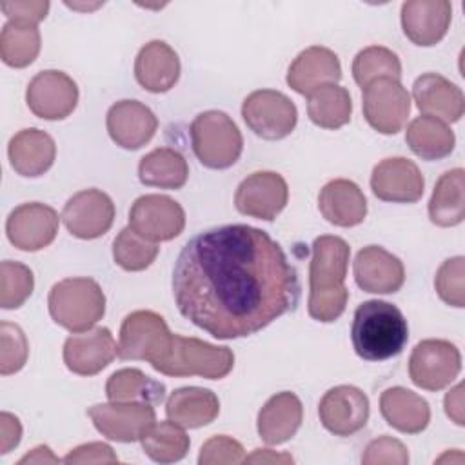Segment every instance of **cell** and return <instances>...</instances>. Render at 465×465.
Wrapping results in <instances>:
<instances>
[{
	"label": "cell",
	"instance_id": "60d3db41",
	"mask_svg": "<svg viewBox=\"0 0 465 465\" xmlns=\"http://www.w3.org/2000/svg\"><path fill=\"white\" fill-rule=\"evenodd\" d=\"M29 354V345L24 331L16 323H0V372L4 376L18 372Z\"/></svg>",
	"mask_w": 465,
	"mask_h": 465
},
{
	"label": "cell",
	"instance_id": "4fadbf2b",
	"mask_svg": "<svg viewBox=\"0 0 465 465\" xmlns=\"http://www.w3.org/2000/svg\"><path fill=\"white\" fill-rule=\"evenodd\" d=\"M171 338L165 320L153 311H134L120 327L118 356L122 360L153 361Z\"/></svg>",
	"mask_w": 465,
	"mask_h": 465
},
{
	"label": "cell",
	"instance_id": "ffe728a7",
	"mask_svg": "<svg viewBox=\"0 0 465 465\" xmlns=\"http://www.w3.org/2000/svg\"><path fill=\"white\" fill-rule=\"evenodd\" d=\"M352 271L358 287L372 294L396 292L405 282L401 260L380 245H367L358 251Z\"/></svg>",
	"mask_w": 465,
	"mask_h": 465
},
{
	"label": "cell",
	"instance_id": "5bb4252c",
	"mask_svg": "<svg viewBox=\"0 0 465 465\" xmlns=\"http://www.w3.org/2000/svg\"><path fill=\"white\" fill-rule=\"evenodd\" d=\"M62 222L80 240L100 238L114 222V203L100 189H84L65 202Z\"/></svg>",
	"mask_w": 465,
	"mask_h": 465
},
{
	"label": "cell",
	"instance_id": "30bf717a",
	"mask_svg": "<svg viewBox=\"0 0 465 465\" xmlns=\"http://www.w3.org/2000/svg\"><path fill=\"white\" fill-rule=\"evenodd\" d=\"M129 227L149 242H169L183 231L185 213L165 194H143L131 205Z\"/></svg>",
	"mask_w": 465,
	"mask_h": 465
},
{
	"label": "cell",
	"instance_id": "277c9868",
	"mask_svg": "<svg viewBox=\"0 0 465 465\" xmlns=\"http://www.w3.org/2000/svg\"><path fill=\"white\" fill-rule=\"evenodd\" d=\"M151 365L165 376H202L207 380H220L232 371L234 354L229 347H218L198 338L171 334L167 345L151 361Z\"/></svg>",
	"mask_w": 465,
	"mask_h": 465
},
{
	"label": "cell",
	"instance_id": "9c48e42d",
	"mask_svg": "<svg viewBox=\"0 0 465 465\" xmlns=\"http://www.w3.org/2000/svg\"><path fill=\"white\" fill-rule=\"evenodd\" d=\"M461 371V354L447 340H423L416 343L409 358L412 383L425 391H440L450 385Z\"/></svg>",
	"mask_w": 465,
	"mask_h": 465
},
{
	"label": "cell",
	"instance_id": "1f68e13d",
	"mask_svg": "<svg viewBox=\"0 0 465 465\" xmlns=\"http://www.w3.org/2000/svg\"><path fill=\"white\" fill-rule=\"evenodd\" d=\"M463 169L456 167L440 176L429 200V218L434 225L454 227L463 222Z\"/></svg>",
	"mask_w": 465,
	"mask_h": 465
},
{
	"label": "cell",
	"instance_id": "d590c367",
	"mask_svg": "<svg viewBox=\"0 0 465 465\" xmlns=\"http://www.w3.org/2000/svg\"><path fill=\"white\" fill-rule=\"evenodd\" d=\"M143 452L156 463H174L185 458L189 450V436L183 427L174 421H154L140 438Z\"/></svg>",
	"mask_w": 465,
	"mask_h": 465
},
{
	"label": "cell",
	"instance_id": "d4e9b609",
	"mask_svg": "<svg viewBox=\"0 0 465 465\" xmlns=\"http://www.w3.org/2000/svg\"><path fill=\"white\" fill-rule=\"evenodd\" d=\"M134 76L145 91L165 93L180 78V58L163 40H151L136 54Z\"/></svg>",
	"mask_w": 465,
	"mask_h": 465
},
{
	"label": "cell",
	"instance_id": "52a82bcc",
	"mask_svg": "<svg viewBox=\"0 0 465 465\" xmlns=\"http://www.w3.org/2000/svg\"><path fill=\"white\" fill-rule=\"evenodd\" d=\"M247 127L263 140H282L289 136L298 122L296 105L280 91H252L242 105Z\"/></svg>",
	"mask_w": 465,
	"mask_h": 465
},
{
	"label": "cell",
	"instance_id": "f546056e",
	"mask_svg": "<svg viewBox=\"0 0 465 465\" xmlns=\"http://www.w3.org/2000/svg\"><path fill=\"white\" fill-rule=\"evenodd\" d=\"M220 412L218 396L202 387H180L165 403V414L183 429H198L216 420Z\"/></svg>",
	"mask_w": 465,
	"mask_h": 465
},
{
	"label": "cell",
	"instance_id": "484cf974",
	"mask_svg": "<svg viewBox=\"0 0 465 465\" xmlns=\"http://www.w3.org/2000/svg\"><path fill=\"white\" fill-rule=\"evenodd\" d=\"M322 216L338 227H354L365 220L367 200L361 189L345 178L331 180L318 196Z\"/></svg>",
	"mask_w": 465,
	"mask_h": 465
},
{
	"label": "cell",
	"instance_id": "f907efd6",
	"mask_svg": "<svg viewBox=\"0 0 465 465\" xmlns=\"http://www.w3.org/2000/svg\"><path fill=\"white\" fill-rule=\"evenodd\" d=\"M60 458H56L51 449L47 445H38L35 447L31 452H27L25 456H22L18 460V465H25V463H58Z\"/></svg>",
	"mask_w": 465,
	"mask_h": 465
},
{
	"label": "cell",
	"instance_id": "ba28073f",
	"mask_svg": "<svg viewBox=\"0 0 465 465\" xmlns=\"http://www.w3.org/2000/svg\"><path fill=\"white\" fill-rule=\"evenodd\" d=\"M361 107L367 124L381 134H396L411 113V94L394 78H376L363 87Z\"/></svg>",
	"mask_w": 465,
	"mask_h": 465
},
{
	"label": "cell",
	"instance_id": "7402d4cb",
	"mask_svg": "<svg viewBox=\"0 0 465 465\" xmlns=\"http://www.w3.org/2000/svg\"><path fill=\"white\" fill-rule=\"evenodd\" d=\"M452 5L447 0H409L401 5L405 36L421 47L436 45L449 29Z\"/></svg>",
	"mask_w": 465,
	"mask_h": 465
},
{
	"label": "cell",
	"instance_id": "8992f818",
	"mask_svg": "<svg viewBox=\"0 0 465 465\" xmlns=\"http://www.w3.org/2000/svg\"><path fill=\"white\" fill-rule=\"evenodd\" d=\"M196 158L209 169H227L234 165L243 149L238 125L223 111H203L189 127Z\"/></svg>",
	"mask_w": 465,
	"mask_h": 465
},
{
	"label": "cell",
	"instance_id": "e0dca14e",
	"mask_svg": "<svg viewBox=\"0 0 465 465\" xmlns=\"http://www.w3.org/2000/svg\"><path fill=\"white\" fill-rule=\"evenodd\" d=\"M322 425L334 436H351L365 427L369 420V398L352 385L329 389L318 405Z\"/></svg>",
	"mask_w": 465,
	"mask_h": 465
},
{
	"label": "cell",
	"instance_id": "f6af8a7d",
	"mask_svg": "<svg viewBox=\"0 0 465 465\" xmlns=\"http://www.w3.org/2000/svg\"><path fill=\"white\" fill-rule=\"evenodd\" d=\"M0 9L13 22L36 25L40 20L47 16L49 2L47 0H13V2H2Z\"/></svg>",
	"mask_w": 465,
	"mask_h": 465
},
{
	"label": "cell",
	"instance_id": "f35d334b",
	"mask_svg": "<svg viewBox=\"0 0 465 465\" xmlns=\"http://www.w3.org/2000/svg\"><path fill=\"white\" fill-rule=\"evenodd\" d=\"M160 247L142 238L129 225L124 227L113 242V258L124 271H143L158 256Z\"/></svg>",
	"mask_w": 465,
	"mask_h": 465
},
{
	"label": "cell",
	"instance_id": "c3c4849f",
	"mask_svg": "<svg viewBox=\"0 0 465 465\" xmlns=\"http://www.w3.org/2000/svg\"><path fill=\"white\" fill-rule=\"evenodd\" d=\"M461 391H463V387H461V383L460 385H456L454 389H450L449 392H447V396H445V412H447V416L454 421V423H458V425H463L465 421H463V400H461Z\"/></svg>",
	"mask_w": 465,
	"mask_h": 465
},
{
	"label": "cell",
	"instance_id": "f1b7e54d",
	"mask_svg": "<svg viewBox=\"0 0 465 465\" xmlns=\"http://www.w3.org/2000/svg\"><path fill=\"white\" fill-rule=\"evenodd\" d=\"M380 411L385 421L400 432L418 434L430 421L429 403L405 387H391L380 396Z\"/></svg>",
	"mask_w": 465,
	"mask_h": 465
},
{
	"label": "cell",
	"instance_id": "681fc988",
	"mask_svg": "<svg viewBox=\"0 0 465 465\" xmlns=\"http://www.w3.org/2000/svg\"><path fill=\"white\" fill-rule=\"evenodd\" d=\"M291 454L274 452L271 449H256L251 456H245V463H292Z\"/></svg>",
	"mask_w": 465,
	"mask_h": 465
},
{
	"label": "cell",
	"instance_id": "603a6c76",
	"mask_svg": "<svg viewBox=\"0 0 465 465\" xmlns=\"http://www.w3.org/2000/svg\"><path fill=\"white\" fill-rule=\"evenodd\" d=\"M412 96L416 107L441 122H458L465 111L461 89L438 73H425L414 80Z\"/></svg>",
	"mask_w": 465,
	"mask_h": 465
},
{
	"label": "cell",
	"instance_id": "d6986e66",
	"mask_svg": "<svg viewBox=\"0 0 465 465\" xmlns=\"http://www.w3.org/2000/svg\"><path fill=\"white\" fill-rule=\"evenodd\" d=\"M116 354L118 345L107 327L71 334L64 343V363L71 372L80 376L98 374Z\"/></svg>",
	"mask_w": 465,
	"mask_h": 465
},
{
	"label": "cell",
	"instance_id": "d6a6232c",
	"mask_svg": "<svg viewBox=\"0 0 465 465\" xmlns=\"http://www.w3.org/2000/svg\"><path fill=\"white\" fill-rule=\"evenodd\" d=\"M138 178L143 185L180 189L189 178V165L178 151L171 147H158L140 160Z\"/></svg>",
	"mask_w": 465,
	"mask_h": 465
},
{
	"label": "cell",
	"instance_id": "7bdbcfd3",
	"mask_svg": "<svg viewBox=\"0 0 465 465\" xmlns=\"http://www.w3.org/2000/svg\"><path fill=\"white\" fill-rule=\"evenodd\" d=\"M245 461V450L240 441L229 438V436H213L209 438L198 456L200 465H220V463H243Z\"/></svg>",
	"mask_w": 465,
	"mask_h": 465
},
{
	"label": "cell",
	"instance_id": "836d02e7",
	"mask_svg": "<svg viewBox=\"0 0 465 465\" xmlns=\"http://www.w3.org/2000/svg\"><path fill=\"white\" fill-rule=\"evenodd\" d=\"M307 114L311 122L322 129H340L349 124L352 114V100L345 87L325 84L307 94Z\"/></svg>",
	"mask_w": 465,
	"mask_h": 465
},
{
	"label": "cell",
	"instance_id": "8fae6325",
	"mask_svg": "<svg viewBox=\"0 0 465 465\" xmlns=\"http://www.w3.org/2000/svg\"><path fill=\"white\" fill-rule=\"evenodd\" d=\"M87 414L102 436L120 443L138 441L156 421L151 403L136 401L96 403L89 407Z\"/></svg>",
	"mask_w": 465,
	"mask_h": 465
},
{
	"label": "cell",
	"instance_id": "5b68a950",
	"mask_svg": "<svg viewBox=\"0 0 465 465\" xmlns=\"http://www.w3.org/2000/svg\"><path fill=\"white\" fill-rule=\"evenodd\" d=\"M51 318L71 332L93 329L105 312V296L93 278H65L49 291Z\"/></svg>",
	"mask_w": 465,
	"mask_h": 465
},
{
	"label": "cell",
	"instance_id": "4316f807",
	"mask_svg": "<svg viewBox=\"0 0 465 465\" xmlns=\"http://www.w3.org/2000/svg\"><path fill=\"white\" fill-rule=\"evenodd\" d=\"M303 407L294 392L283 391L271 396L258 412V434L267 445L289 441L300 429Z\"/></svg>",
	"mask_w": 465,
	"mask_h": 465
},
{
	"label": "cell",
	"instance_id": "cb8c5ba5",
	"mask_svg": "<svg viewBox=\"0 0 465 465\" xmlns=\"http://www.w3.org/2000/svg\"><path fill=\"white\" fill-rule=\"evenodd\" d=\"M341 78V65L334 51L311 45L303 49L289 65L287 84L298 94H311L325 84H336Z\"/></svg>",
	"mask_w": 465,
	"mask_h": 465
},
{
	"label": "cell",
	"instance_id": "83f0119b",
	"mask_svg": "<svg viewBox=\"0 0 465 465\" xmlns=\"http://www.w3.org/2000/svg\"><path fill=\"white\" fill-rule=\"evenodd\" d=\"M56 154V145L54 140L40 129L29 127L18 131L7 145V156L11 167L20 174V176H40L54 162Z\"/></svg>",
	"mask_w": 465,
	"mask_h": 465
},
{
	"label": "cell",
	"instance_id": "8d00e7d4",
	"mask_svg": "<svg viewBox=\"0 0 465 465\" xmlns=\"http://www.w3.org/2000/svg\"><path fill=\"white\" fill-rule=\"evenodd\" d=\"M40 53V31L35 24L7 20L0 33V56L9 67H27Z\"/></svg>",
	"mask_w": 465,
	"mask_h": 465
},
{
	"label": "cell",
	"instance_id": "9a60e30c",
	"mask_svg": "<svg viewBox=\"0 0 465 465\" xmlns=\"http://www.w3.org/2000/svg\"><path fill=\"white\" fill-rule=\"evenodd\" d=\"M289 189L282 174L274 171H256L249 174L236 189V209L258 220H274L287 205Z\"/></svg>",
	"mask_w": 465,
	"mask_h": 465
},
{
	"label": "cell",
	"instance_id": "7a4b0ae2",
	"mask_svg": "<svg viewBox=\"0 0 465 465\" xmlns=\"http://www.w3.org/2000/svg\"><path fill=\"white\" fill-rule=\"evenodd\" d=\"M349 256L351 247L340 236L323 234L312 242L307 303L311 318L331 323L343 314L349 300L345 287Z\"/></svg>",
	"mask_w": 465,
	"mask_h": 465
},
{
	"label": "cell",
	"instance_id": "e575fe53",
	"mask_svg": "<svg viewBox=\"0 0 465 465\" xmlns=\"http://www.w3.org/2000/svg\"><path fill=\"white\" fill-rule=\"evenodd\" d=\"M109 401L160 403L165 396V385L149 378L140 369H120L113 372L105 383Z\"/></svg>",
	"mask_w": 465,
	"mask_h": 465
},
{
	"label": "cell",
	"instance_id": "7dc6e473",
	"mask_svg": "<svg viewBox=\"0 0 465 465\" xmlns=\"http://www.w3.org/2000/svg\"><path fill=\"white\" fill-rule=\"evenodd\" d=\"M22 438V425L16 416L11 412L0 414V452L7 454L20 443Z\"/></svg>",
	"mask_w": 465,
	"mask_h": 465
},
{
	"label": "cell",
	"instance_id": "2e32d148",
	"mask_svg": "<svg viewBox=\"0 0 465 465\" xmlns=\"http://www.w3.org/2000/svg\"><path fill=\"white\" fill-rule=\"evenodd\" d=\"M58 220L60 218L53 207L40 202H29L11 211L5 222V232L16 249L35 252L54 240Z\"/></svg>",
	"mask_w": 465,
	"mask_h": 465
},
{
	"label": "cell",
	"instance_id": "b9f144b4",
	"mask_svg": "<svg viewBox=\"0 0 465 465\" xmlns=\"http://www.w3.org/2000/svg\"><path fill=\"white\" fill-rule=\"evenodd\" d=\"M463 274H465V258L454 256L445 260L434 278V287L438 296L452 307L465 305V291H463Z\"/></svg>",
	"mask_w": 465,
	"mask_h": 465
},
{
	"label": "cell",
	"instance_id": "ab89813d",
	"mask_svg": "<svg viewBox=\"0 0 465 465\" xmlns=\"http://www.w3.org/2000/svg\"><path fill=\"white\" fill-rule=\"evenodd\" d=\"M35 287L33 272L20 262L4 260L0 265V305L18 309L31 296Z\"/></svg>",
	"mask_w": 465,
	"mask_h": 465
},
{
	"label": "cell",
	"instance_id": "4dcf8cb0",
	"mask_svg": "<svg viewBox=\"0 0 465 465\" xmlns=\"http://www.w3.org/2000/svg\"><path fill=\"white\" fill-rule=\"evenodd\" d=\"M405 142L421 160H441L452 153L456 138L445 122L423 114L407 125Z\"/></svg>",
	"mask_w": 465,
	"mask_h": 465
},
{
	"label": "cell",
	"instance_id": "3957f363",
	"mask_svg": "<svg viewBox=\"0 0 465 465\" xmlns=\"http://www.w3.org/2000/svg\"><path fill=\"white\" fill-rule=\"evenodd\" d=\"M356 354L367 361H381L400 354L409 340L407 320L401 311L383 300L358 305L351 327Z\"/></svg>",
	"mask_w": 465,
	"mask_h": 465
},
{
	"label": "cell",
	"instance_id": "bcb514c9",
	"mask_svg": "<svg viewBox=\"0 0 465 465\" xmlns=\"http://www.w3.org/2000/svg\"><path fill=\"white\" fill-rule=\"evenodd\" d=\"M64 463L76 465V463H118V456L107 443L91 441L74 447L65 458Z\"/></svg>",
	"mask_w": 465,
	"mask_h": 465
},
{
	"label": "cell",
	"instance_id": "44dd1931",
	"mask_svg": "<svg viewBox=\"0 0 465 465\" xmlns=\"http://www.w3.org/2000/svg\"><path fill=\"white\" fill-rule=\"evenodd\" d=\"M107 133L122 149H140L156 133L154 113L138 100H120L107 111Z\"/></svg>",
	"mask_w": 465,
	"mask_h": 465
},
{
	"label": "cell",
	"instance_id": "74e56055",
	"mask_svg": "<svg viewBox=\"0 0 465 465\" xmlns=\"http://www.w3.org/2000/svg\"><path fill=\"white\" fill-rule=\"evenodd\" d=\"M352 76L361 89L376 78H401V64L394 51L381 45L361 49L352 60Z\"/></svg>",
	"mask_w": 465,
	"mask_h": 465
},
{
	"label": "cell",
	"instance_id": "ac0fdd59",
	"mask_svg": "<svg viewBox=\"0 0 465 465\" xmlns=\"http://www.w3.org/2000/svg\"><path fill=\"white\" fill-rule=\"evenodd\" d=\"M371 189L374 196L383 202L414 203L423 196L425 180L412 160L394 156L374 165Z\"/></svg>",
	"mask_w": 465,
	"mask_h": 465
},
{
	"label": "cell",
	"instance_id": "7c38bea8",
	"mask_svg": "<svg viewBox=\"0 0 465 465\" xmlns=\"http://www.w3.org/2000/svg\"><path fill=\"white\" fill-rule=\"evenodd\" d=\"M25 102L38 118L62 120L74 111L78 104V87L64 71H40L27 85Z\"/></svg>",
	"mask_w": 465,
	"mask_h": 465
},
{
	"label": "cell",
	"instance_id": "6da1fadb",
	"mask_svg": "<svg viewBox=\"0 0 465 465\" xmlns=\"http://www.w3.org/2000/svg\"><path fill=\"white\" fill-rule=\"evenodd\" d=\"M298 276L265 231L243 223L207 229L173 269L178 311L218 340L251 336L296 307Z\"/></svg>",
	"mask_w": 465,
	"mask_h": 465
},
{
	"label": "cell",
	"instance_id": "ee69618b",
	"mask_svg": "<svg viewBox=\"0 0 465 465\" xmlns=\"http://www.w3.org/2000/svg\"><path fill=\"white\" fill-rule=\"evenodd\" d=\"M361 463L365 465H407L409 452L407 447L391 436H380L372 440L361 456Z\"/></svg>",
	"mask_w": 465,
	"mask_h": 465
}]
</instances>
